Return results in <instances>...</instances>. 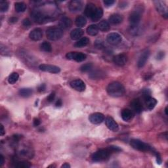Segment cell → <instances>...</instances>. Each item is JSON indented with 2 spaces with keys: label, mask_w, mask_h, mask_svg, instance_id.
I'll return each mask as SVG.
<instances>
[{
  "label": "cell",
  "mask_w": 168,
  "mask_h": 168,
  "mask_svg": "<svg viewBox=\"0 0 168 168\" xmlns=\"http://www.w3.org/2000/svg\"><path fill=\"white\" fill-rule=\"evenodd\" d=\"M106 40L111 45H118L122 40V36L118 33L113 32L107 35Z\"/></svg>",
  "instance_id": "8fae6325"
},
{
  "label": "cell",
  "mask_w": 168,
  "mask_h": 168,
  "mask_svg": "<svg viewBox=\"0 0 168 168\" xmlns=\"http://www.w3.org/2000/svg\"><path fill=\"white\" fill-rule=\"evenodd\" d=\"M89 42H90V40L89 38L84 37L79 39L77 42H76V43L74 44V47L77 48H82L87 46L88 44L89 43Z\"/></svg>",
  "instance_id": "484cf974"
},
{
  "label": "cell",
  "mask_w": 168,
  "mask_h": 168,
  "mask_svg": "<svg viewBox=\"0 0 168 168\" xmlns=\"http://www.w3.org/2000/svg\"><path fill=\"white\" fill-rule=\"evenodd\" d=\"M5 133V131L4 129V127L3 125H1V130H0V135L3 136L4 134Z\"/></svg>",
  "instance_id": "681fc988"
},
{
  "label": "cell",
  "mask_w": 168,
  "mask_h": 168,
  "mask_svg": "<svg viewBox=\"0 0 168 168\" xmlns=\"http://www.w3.org/2000/svg\"><path fill=\"white\" fill-rule=\"evenodd\" d=\"M9 9V3L6 1L0 2V11L2 13H5Z\"/></svg>",
  "instance_id": "e575fe53"
},
{
  "label": "cell",
  "mask_w": 168,
  "mask_h": 168,
  "mask_svg": "<svg viewBox=\"0 0 168 168\" xmlns=\"http://www.w3.org/2000/svg\"><path fill=\"white\" fill-rule=\"evenodd\" d=\"M40 49L42 51L44 52H47V53H49L52 51V47L51 45L47 42H44L42 43L40 45Z\"/></svg>",
  "instance_id": "d6a6232c"
},
{
  "label": "cell",
  "mask_w": 168,
  "mask_h": 168,
  "mask_svg": "<svg viewBox=\"0 0 168 168\" xmlns=\"http://www.w3.org/2000/svg\"><path fill=\"white\" fill-rule=\"evenodd\" d=\"M109 149L110 150V152H118V151H120L121 149H119L118 146H109Z\"/></svg>",
  "instance_id": "b9f144b4"
},
{
  "label": "cell",
  "mask_w": 168,
  "mask_h": 168,
  "mask_svg": "<svg viewBox=\"0 0 168 168\" xmlns=\"http://www.w3.org/2000/svg\"><path fill=\"white\" fill-rule=\"evenodd\" d=\"M122 118L126 122H129L133 118V113L129 109H123L122 111Z\"/></svg>",
  "instance_id": "603a6c76"
},
{
  "label": "cell",
  "mask_w": 168,
  "mask_h": 168,
  "mask_svg": "<svg viewBox=\"0 0 168 168\" xmlns=\"http://www.w3.org/2000/svg\"><path fill=\"white\" fill-rule=\"evenodd\" d=\"M59 28L61 29L67 30L69 29L72 26V20L68 17H62L59 21Z\"/></svg>",
  "instance_id": "e0dca14e"
},
{
  "label": "cell",
  "mask_w": 168,
  "mask_h": 168,
  "mask_svg": "<svg viewBox=\"0 0 168 168\" xmlns=\"http://www.w3.org/2000/svg\"><path fill=\"white\" fill-rule=\"evenodd\" d=\"M156 162H157V163H158V164H161L162 158H161L160 155L158 153H156Z\"/></svg>",
  "instance_id": "bcb514c9"
},
{
  "label": "cell",
  "mask_w": 168,
  "mask_h": 168,
  "mask_svg": "<svg viewBox=\"0 0 168 168\" xmlns=\"http://www.w3.org/2000/svg\"><path fill=\"white\" fill-rule=\"evenodd\" d=\"M102 15H103V10L102 8L99 7L97 8V10H96L95 13L93 15V17H92L91 18L93 22H96L99 21V20L102 18Z\"/></svg>",
  "instance_id": "f1b7e54d"
},
{
  "label": "cell",
  "mask_w": 168,
  "mask_h": 168,
  "mask_svg": "<svg viewBox=\"0 0 168 168\" xmlns=\"http://www.w3.org/2000/svg\"><path fill=\"white\" fill-rule=\"evenodd\" d=\"M0 159H1V162H0V166H2L3 165V163H4V158L3 156V155L0 156Z\"/></svg>",
  "instance_id": "816d5d0a"
},
{
  "label": "cell",
  "mask_w": 168,
  "mask_h": 168,
  "mask_svg": "<svg viewBox=\"0 0 168 168\" xmlns=\"http://www.w3.org/2000/svg\"><path fill=\"white\" fill-rule=\"evenodd\" d=\"M31 17L34 22L38 24H45L55 20L53 17L44 14L39 11H33L32 13H31Z\"/></svg>",
  "instance_id": "7a4b0ae2"
},
{
  "label": "cell",
  "mask_w": 168,
  "mask_h": 168,
  "mask_svg": "<svg viewBox=\"0 0 168 168\" xmlns=\"http://www.w3.org/2000/svg\"><path fill=\"white\" fill-rule=\"evenodd\" d=\"M70 86L74 89L79 92H83L86 90V84L81 79H75L70 82Z\"/></svg>",
  "instance_id": "4fadbf2b"
},
{
  "label": "cell",
  "mask_w": 168,
  "mask_h": 168,
  "mask_svg": "<svg viewBox=\"0 0 168 168\" xmlns=\"http://www.w3.org/2000/svg\"><path fill=\"white\" fill-rule=\"evenodd\" d=\"M66 57L76 62H83L86 59V55L80 52H70L66 55Z\"/></svg>",
  "instance_id": "8992f818"
},
{
  "label": "cell",
  "mask_w": 168,
  "mask_h": 168,
  "mask_svg": "<svg viewBox=\"0 0 168 168\" xmlns=\"http://www.w3.org/2000/svg\"><path fill=\"white\" fill-rule=\"evenodd\" d=\"M127 61V57L125 54H119L113 58V62L119 66H124Z\"/></svg>",
  "instance_id": "2e32d148"
},
{
  "label": "cell",
  "mask_w": 168,
  "mask_h": 168,
  "mask_svg": "<svg viewBox=\"0 0 168 168\" xmlns=\"http://www.w3.org/2000/svg\"><path fill=\"white\" fill-rule=\"evenodd\" d=\"M18 21V18L17 17H11L9 19V23L11 24H15Z\"/></svg>",
  "instance_id": "f6af8a7d"
},
{
  "label": "cell",
  "mask_w": 168,
  "mask_h": 168,
  "mask_svg": "<svg viewBox=\"0 0 168 168\" xmlns=\"http://www.w3.org/2000/svg\"><path fill=\"white\" fill-rule=\"evenodd\" d=\"M32 94V90L30 88H22L19 90V95L22 97H29Z\"/></svg>",
  "instance_id": "1f68e13d"
},
{
  "label": "cell",
  "mask_w": 168,
  "mask_h": 168,
  "mask_svg": "<svg viewBox=\"0 0 168 168\" xmlns=\"http://www.w3.org/2000/svg\"><path fill=\"white\" fill-rule=\"evenodd\" d=\"M92 67H93V65L91 63H87L85 65H83L80 67V70L82 72H89L91 70Z\"/></svg>",
  "instance_id": "8d00e7d4"
},
{
  "label": "cell",
  "mask_w": 168,
  "mask_h": 168,
  "mask_svg": "<svg viewBox=\"0 0 168 168\" xmlns=\"http://www.w3.org/2000/svg\"><path fill=\"white\" fill-rule=\"evenodd\" d=\"M131 146L134 149L143 152L153 151V149L149 145L144 143L139 139H132L130 142Z\"/></svg>",
  "instance_id": "5b68a950"
},
{
  "label": "cell",
  "mask_w": 168,
  "mask_h": 168,
  "mask_svg": "<svg viewBox=\"0 0 168 168\" xmlns=\"http://www.w3.org/2000/svg\"><path fill=\"white\" fill-rule=\"evenodd\" d=\"M107 93L114 97H122L125 93V88L121 83L114 82L109 83L107 87Z\"/></svg>",
  "instance_id": "6da1fadb"
},
{
  "label": "cell",
  "mask_w": 168,
  "mask_h": 168,
  "mask_svg": "<svg viewBox=\"0 0 168 168\" xmlns=\"http://www.w3.org/2000/svg\"><path fill=\"white\" fill-rule=\"evenodd\" d=\"M97 7L95 6V4L93 3H88L85 9V15L87 17L91 18L93 17V15L95 13L96 10H97Z\"/></svg>",
  "instance_id": "44dd1931"
},
{
  "label": "cell",
  "mask_w": 168,
  "mask_h": 168,
  "mask_svg": "<svg viewBox=\"0 0 168 168\" xmlns=\"http://www.w3.org/2000/svg\"><path fill=\"white\" fill-rule=\"evenodd\" d=\"M15 166L17 167H21V168H28L31 166V164L30 162H28L26 161H22V162H18L15 164Z\"/></svg>",
  "instance_id": "d590c367"
},
{
  "label": "cell",
  "mask_w": 168,
  "mask_h": 168,
  "mask_svg": "<svg viewBox=\"0 0 168 168\" xmlns=\"http://www.w3.org/2000/svg\"><path fill=\"white\" fill-rule=\"evenodd\" d=\"M61 167H62V168H69V167H70V165L69 164V163H64V164L61 166Z\"/></svg>",
  "instance_id": "f907efd6"
},
{
  "label": "cell",
  "mask_w": 168,
  "mask_h": 168,
  "mask_svg": "<svg viewBox=\"0 0 168 168\" xmlns=\"http://www.w3.org/2000/svg\"><path fill=\"white\" fill-rule=\"evenodd\" d=\"M31 21H30V20L29 18H25L22 21V26L25 28V29H29V28L31 26Z\"/></svg>",
  "instance_id": "f35d334b"
},
{
  "label": "cell",
  "mask_w": 168,
  "mask_h": 168,
  "mask_svg": "<svg viewBox=\"0 0 168 168\" xmlns=\"http://www.w3.org/2000/svg\"><path fill=\"white\" fill-rule=\"evenodd\" d=\"M89 77L92 79H101L105 77V73L102 70H95L90 73Z\"/></svg>",
  "instance_id": "cb8c5ba5"
},
{
  "label": "cell",
  "mask_w": 168,
  "mask_h": 168,
  "mask_svg": "<svg viewBox=\"0 0 168 168\" xmlns=\"http://www.w3.org/2000/svg\"><path fill=\"white\" fill-rule=\"evenodd\" d=\"M46 35L51 41L58 40L63 35V30L58 27H51L47 30Z\"/></svg>",
  "instance_id": "3957f363"
},
{
  "label": "cell",
  "mask_w": 168,
  "mask_h": 168,
  "mask_svg": "<svg viewBox=\"0 0 168 168\" xmlns=\"http://www.w3.org/2000/svg\"><path fill=\"white\" fill-rule=\"evenodd\" d=\"M45 87H46V86H45V84H43H43H41V85L38 87V91H39V92L44 91H45Z\"/></svg>",
  "instance_id": "ee69618b"
},
{
  "label": "cell",
  "mask_w": 168,
  "mask_h": 168,
  "mask_svg": "<svg viewBox=\"0 0 168 168\" xmlns=\"http://www.w3.org/2000/svg\"><path fill=\"white\" fill-rule=\"evenodd\" d=\"M144 100H145V104L146 109L149 110H153L157 105L156 99L151 97L149 94L144 93Z\"/></svg>",
  "instance_id": "30bf717a"
},
{
  "label": "cell",
  "mask_w": 168,
  "mask_h": 168,
  "mask_svg": "<svg viewBox=\"0 0 168 168\" xmlns=\"http://www.w3.org/2000/svg\"><path fill=\"white\" fill-rule=\"evenodd\" d=\"M27 6L23 2H17L15 4V9L17 13H23L26 9Z\"/></svg>",
  "instance_id": "f546056e"
},
{
  "label": "cell",
  "mask_w": 168,
  "mask_h": 168,
  "mask_svg": "<svg viewBox=\"0 0 168 168\" xmlns=\"http://www.w3.org/2000/svg\"><path fill=\"white\" fill-rule=\"evenodd\" d=\"M39 69L43 72H50L52 74H57L61 72V69H60L59 67L55 65H46V64H43V65H39Z\"/></svg>",
  "instance_id": "ba28073f"
},
{
  "label": "cell",
  "mask_w": 168,
  "mask_h": 168,
  "mask_svg": "<svg viewBox=\"0 0 168 168\" xmlns=\"http://www.w3.org/2000/svg\"><path fill=\"white\" fill-rule=\"evenodd\" d=\"M150 53V51L149 49H145L143 52L141 56H140L137 62V66L139 68H142L145 65L146 61H148V59H149Z\"/></svg>",
  "instance_id": "9a60e30c"
},
{
  "label": "cell",
  "mask_w": 168,
  "mask_h": 168,
  "mask_svg": "<svg viewBox=\"0 0 168 168\" xmlns=\"http://www.w3.org/2000/svg\"><path fill=\"white\" fill-rule=\"evenodd\" d=\"M131 106L133 109V111L137 114L141 113L143 109L141 101L138 99H133L132 101V102H131Z\"/></svg>",
  "instance_id": "ffe728a7"
},
{
  "label": "cell",
  "mask_w": 168,
  "mask_h": 168,
  "mask_svg": "<svg viewBox=\"0 0 168 168\" xmlns=\"http://www.w3.org/2000/svg\"><path fill=\"white\" fill-rule=\"evenodd\" d=\"M141 15L137 11H133L130 14L129 17V21L131 27L138 26L139 24L141 21Z\"/></svg>",
  "instance_id": "9c48e42d"
},
{
  "label": "cell",
  "mask_w": 168,
  "mask_h": 168,
  "mask_svg": "<svg viewBox=\"0 0 168 168\" xmlns=\"http://www.w3.org/2000/svg\"><path fill=\"white\" fill-rule=\"evenodd\" d=\"M30 38L33 41H39L43 37L42 30L40 29H35L29 34Z\"/></svg>",
  "instance_id": "d6986e66"
},
{
  "label": "cell",
  "mask_w": 168,
  "mask_h": 168,
  "mask_svg": "<svg viewBox=\"0 0 168 168\" xmlns=\"http://www.w3.org/2000/svg\"><path fill=\"white\" fill-rule=\"evenodd\" d=\"M95 47L97 48V49H101L104 47V43L102 40H100V39H97V40H96L95 43H94Z\"/></svg>",
  "instance_id": "74e56055"
},
{
  "label": "cell",
  "mask_w": 168,
  "mask_h": 168,
  "mask_svg": "<svg viewBox=\"0 0 168 168\" xmlns=\"http://www.w3.org/2000/svg\"><path fill=\"white\" fill-rule=\"evenodd\" d=\"M104 4H105V6L109 7H111L113 5H114L115 2L114 0H105V1L103 2Z\"/></svg>",
  "instance_id": "ab89813d"
},
{
  "label": "cell",
  "mask_w": 168,
  "mask_h": 168,
  "mask_svg": "<svg viewBox=\"0 0 168 168\" xmlns=\"http://www.w3.org/2000/svg\"><path fill=\"white\" fill-rule=\"evenodd\" d=\"M110 154H111V152L109 149H101L93 154V155H92L91 156V159L92 160L95 162L105 161L107 159H109Z\"/></svg>",
  "instance_id": "277c9868"
},
{
  "label": "cell",
  "mask_w": 168,
  "mask_h": 168,
  "mask_svg": "<svg viewBox=\"0 0 168 168\" xmlns=\"http://www.w3.org/2000/svg\"><path fill=\"white\" fill-rule=\"evenodd\" d=\"M97 26L99 28V30L102 32H108L110 29L109 22L105 21V20H103V21L100 22Z\"/></svg>",
  "instance_id": "4316f807"
},
{
  "label": "cell",
  "mask_w": 168,
  "mask_h": 168,
  "mask_svg": "<svg viewBox=\"0 0 168 168\" xmlns=\"http://www.w3.org/2000/svg\"><path fill=\"white\" fill-rule=\"evenodd\" d=\"M99 28L97 25H92L87 27V33L89 35L95 36L99 33Z\"/></svg>",
  "instance_id": "83f0119b"
},
{
  "label": "cell",
  "mask_w": 168,
  "mask_h": 168,
  "mask_svg": "<svg viewBox=\"0 0 168 168\" xmlns=\"http://www.w3.org/2000/svg\"><path fill=\"white\" fill-rule=\"evenodd\" d=\"M62 105V101L61 99H58L55 103V106L57 107H61Z\"/></svg>",
  "instance_id": "7dc6e473"
},
{
  "label": "cell",
  "mask_w": 168,
  "mask_h": 168,
  "mask_svg": "<svg viewBox=\"0 0 168 168\" xmlns=\"http://www.w3.org/2000/svg\"><path fill=\"white\" fill-rule=\"evenodd\" d=\"M123 21L122 16L119 14H114L109 18V22L113 25H119Z\"/></svg>",
  "instance_id": "d4e9b609"
},
{
  "label": "cell",
  "mask_w": 168,
  "mask_h": 168,
  "mask_svg": "<svg viewBox=\"0 0 168 168\" xmlns=\"http://www.w3.org/2000/svg\"><path fill=\"white\" fill-rule=\"evenodd\" d=\"M75 23L76 25L78 26L79 28H82L86 25L87 20L85 17H83V16H79V17L76 18Z\"/></svg>",
  "instance_id": "4dcf8cb0"
},
{
  "label": "cell",
  "mask_w": 168,
  "mask_h": 168,
  "mask_svg": "<svg viewBox=\"0 0 168 168\" xmlns=\"http://www.w3.org/2000/svg\"><path fill=\"white\" fill-rule=\"evenodd\" d=\"M55 97V93H51L49 96L47 97V101L49 102H51L54 101Z\"/></svg>",
  "instance_id": "60d3db41"
},
{
  "label": "cell",
  "mask_w": 168,
  "mask_h": 168,
  "mask_svg": "<svg viewBox=\"0 0 168 168\" xmlns=\"http://www.w3.org/2000/svg\"><path fill=\"white\" fill-rule=\"evenodd\" d=\"M104 119H105V116L100 113H95L92 114L89 117V120L91 123H93V124H99V123H101L104 121Z\"/></svg>",
  "instance_id": "7c38bea8"
},
{
  "label": "cell",
  "mask_w": 168,
  "mask_h": 168,
  "mask_svg": "<svg viewBox=\"0 0 168 168\" xmlns=\"http://www.w3.org/2000/svg\"><path fill=\"white\" fill-rule=\"evenodd\" d=\"M165 56V53L164 52H159V53L157 54V59L158 60H161L162 59H163V57H164Z\"/></svg>",
  "instance_id": "7bdbcfd3"
},
{
  "label": "cell",
  "mask_w": 168,
  "mask_h": 168,
  "mask_svg": "<svg viewBox=\"0 0 168 168\" xmlns=\"http://www.w3.org/2000/svg\"><path fill=\"white\" fill-rule=\"evenodd\" d=\"M105 122L107 127L109 128L110 130L114 132H116L119 130V126L118 125V123L116 122V121L113 118L109 116L107 117L106 118Z\"/></svg>",
  "instance_id": "ac0fdd59"
},
{
  "label": "cell",
  "mask_w": 168,
  "mask_h": 168,
  "mask_svg": "<svg viewBox=\"0 0 168 168\" xmlns=\"http://www.w3.org/2000/svg\"><path fill=\"white\" fill-rule=\"evenodd\" d=\"M154 3L156 9L158 13H160L162 15V17L167 18L168 16V12L167 7L165 2L162 1H155Z\"/></svg>",
  "instance_id": "52a82bcc"
},
{
  "label": "cell",
  "mask_w": 168,
  "mask_h": 168,
  "mask_svg": "<svg viewBox=\"0 0 168 168\" xmlns=\"http://www.w3.org/2000/svg\"><path fill=\"white\" fill-rule=\"evenodd\" d=\"M165 113H166V115L168 114H167V107L166 108V109H165Z\"/></svg>",
  "instance_id": "f5cc1de1"
},
{
  "label": "cell",
  "mask_w": 168,
  "mask_h": 168,
  "mask_svg": "<svg viewBox=\"0 0 168 168\" xmlns=\"http://www.w3.org/2000/svg\"><path fill=\"white\" fill-rule=\"evenodd\" d=\"M83 34V30L78 28V29H76L71 32L70 38L72 39H73V40H78L79 39H81Z\"/></svg>",
  "instance_id": "7402d4cb"
},
{
  "label": "cell",
  "mask_w": 168,
  "mask_h": 168,
  "mask_svg": "<svg viewBox=\"0 0 168 168\" xmlns=\"http://www.w3.org/2000/svg\"><path fill=\"white\" fill-rule=\"evenodd\" d=\"M18 78H19L18 74L17 72H13L9 76V78H8V82H9L10 84H14L18 81Z\"/></svg>",
  "instance_id": "836d02e7"
},
{
  "label": "cell",
  "mask_w": 168,
  "mask_h": 168,
  "mask_svg": "<svg viewBox=\"0 0 168 168\" xmlns=\"http://www.w3.org/2000/svg\"><path fill=\"white\" fill-rule=\"evenodd\" d=\"M83 7V3L79 0H73L71 1L69 3V10L72 12V13H76L79 11H81Z\"/></svg>",
  "instance_id": "5bb4252c"
},
{
  "label": "cell",
  "mask_w": 168,
  "mask_h": 168,
  "mask_svg": "<svg viewBox=\"0 0 168 168\" xmlns=\"http://www.w3.org/2000/svg\"><path fill=\"white\" fill-rule=\"evenodd\" d=\"M40 124V120L38 118H34V126H38Z\"/></svg>",
  "instance_id": "c3c4849f"
}]
</instances>
